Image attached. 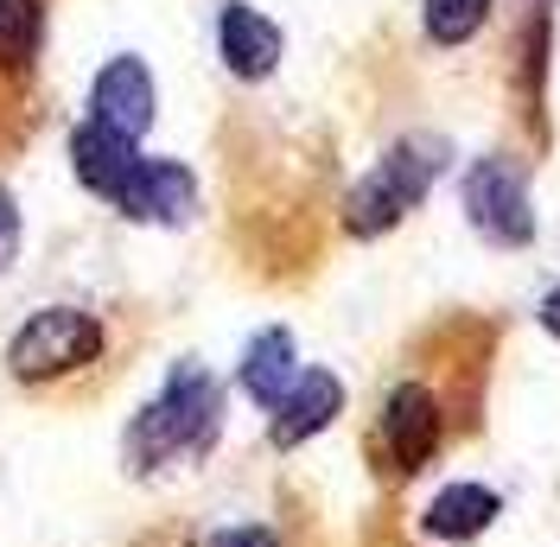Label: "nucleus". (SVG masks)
Listing matches in <instances>:
<instances>
[{
  "label": "nucleus",
  "instance_id": "obj_1",
  "mask_svg": "<svg viewBox=\"0 0 560 547\" xmlns=\"http://www.w3.org/2000/svg\"><path fill=\"white\" fill-rule=\"evenodd\" d=\"M223 427V388L198 370V363H178L166 388L135 414L128 427V465L135 472H153L166 458H185V452H205Z\"/></svg>",
  "mask_w": 560,
  "mask_h": 547
},
{
  "label": "nucleus",
  "instance_id": "obj_2",
  "mask_svg": "<svg viewBox=\"0 0 560 547\" xmlns=\"http://www.w3.org/2000/svg\"><path fill=\"white\" fill-rule=\"evenodd\" d=\"M433 172H440V147H433V140H401V147H388L383 160H376V172H363V185L345 198V230L350 236H383V230H395V223L427 198Z\"/></svg>",
  "mask_w": 560,
  "mask_h": 547
},
{
  "label": "nucleus",
  "instance_id": "obj_3",
  "mask_svg": "<svg viewBox=\"0 0 560 547\" xmlns=\"http://www.w3.org/2000/svg\"><path fill=\"white\" fill-rule=\"evenodd\" d=\"M96 350H103V325H96L90 312L83 306H45L13 331L7 370L20 382H58V376H77L83 363H96Z\"/></svg>",
  "mask_w": 560,
  "mask_h": 547
},
{
  "label": "nucleus",
  "instance_id": "obj_4",
  "mask_svg": "<svg viewBox=\"0 0 560 547\" xmlns=\"http://www.w3.org/2000/svg\"><path fill=\"white\" fill-rule=\"evenodd\" d=\"M465 217H471V230L490 236L497 248H523V242L535 236V210H528L523 166L503 160V153L471 160V172H465Z\"/></svg>",
  "mask_w": 560,
  "mask_h": 547
},
{
  "label": "nucleus",
  "instance_id": "obj_5",
  "mask_svg": "<svg viewBox=\"0 0 560 547\" xmlns=\"http://www.w3.org/2000/svg\"><path fill=\"white\" fill-rule=\"evenodd\" d=\"M440 433H446V414H440V395L427 382H401L383 401V445L401 472H420L440 452Z\"/></svg>",
  "mask_w": 560,
  "mask_h": 547
},
{
  "label": "nucleus",
  "instance_id": "obj_6",
  "mask_svg": "<svg viewBox=\"0 0 560 547\" xmlns=\"http://www.w3.org/2000/svg\"><path fill=\"white\" fill-rule=\"evenodd\" d=\"M90 121L140 140L153 128V70L140 58H108L96 70V83H90Z\"/></svg>",
  "mask_w": 560,
  "mask_h": 547
},
{
  "label": "nucleus",
  "instance_id": "obj_7",
  "mask_svg": "<svg viewBox=\"0 0 560 547\" xmlns=\"http://www.w3.org/2000/svg\"><path fill=\"white\" fill-rule=\"evenodd\" d=\"M115 210L135 217V223H185L198 210V178L178 166V160H140L135 178L121 185Z\"/></svg>",
  "mask_w": 560,
  "mask_h": 547
},
{
  "label": "nucleus",
  "instance_id": "obj_8",
  "mask_svg": "<svg viewBox=\"0 0 560 547\" xmlns=\"http://www.w3.org/2000/svg\"><path fill=\"white\" fill-rule=\"evenodd\" d=\"M338 414H345V382L331 376V370H300L293 388L280 395L268 433H275V445H306L313 433H325Z\"/></svg>",
  "mask_w": 560,
  "mask_h": 547
},
{
  "label": "nucleus",
  "instance_id": "obj_9",
  "mask_svg": "<svg viewBox=\"0 0 560 547\" xmlns=\"http://www.w3.org/2000/svg\"><path fill=\"white\" fill-rule=\"evenodd\" d=\"M70 166H77V178L96 191V198H121V185L135 178L140 166V140L115 135V128H96V121H77V135H70Z\"/></svg>",
  "mask_w": 560,
  "mask_h": 547
},
{
  "label": "nucleus",
  "instance_id": "obj_10",
  "mask_svg": "<svg viewBox=\"0 0 560 547\" xmlns=\"http://www.w3.org/2000/svg\"><path fill=\"white\" fill-rule=\"evenodd\" d=\"M217 51H223V65L236 70L243 83H261V77L280 65V26L268 13L230 0V7L217 13Z\"/></svg>",
  "mask_w": 560,
  "mask_h": 547
},
{
  "label": "nucleus",
  "instance_id": "obj_11",
  "mask_svg": "<svg viewBox=\"0 0 560 547\" xmlns=\"http://www.w3.org/2000/svg\"><path fill=\"white\" fill-rule=\"evenodd\" d=\"M293 376H300V363H293V331L268 325L261 338H248V350H243V395L248 401H261V408L275 414L280 395L293 388Z\"/></svg>",
  "mask_w": 560,
  "mask_h": 547
},
{
  "label": "nucleus",
  "instance_id": "obj_12",
  "mask_svg": "<svg viewBox=\"0 0 560 547\" xmlns=\"http://www.w3.org/2000/svg\"><path fill=\"white\" fill-rule=\"evenodd\" d=\"M497 490L485 484H453V490H440L433 503H427V535H440V542H471V535H485L490 522H497Z\"/></svg>",
  "mask_w": 560,
  "mask_h": 547
},
{
  "label": "nucleus",
  "instance_id": "obj_13",
  "mask_svg": "<svg viewBox=\"0 0 560 547\" xmlns=\"http://www.w3.org/2000/svg\"><path fill=\"white\" fill-rule=\"evenodd\" d=\"M45 38V0H0V70H26Z\"/></svg>",
  "mask_w": 560,
  "mask_h": 547
},
{
  "label": "nucleus",
  "instance_id": "obj_14",
  "mask_svg": "<svg viewBox=\"0 0 560 547\" xmlns=\"http://www.w3.org/2000/svg\"><path fill=\"white\" fill-rule=\"evenodd\" d=\"M490 20V0H420V26L433 45H465Z\"/></svg>",
  "mask_w": 560,
  "mask_h": 547
},
{
  "label": "nucleus",
  "instance_id": "obj_15",
  "mask_svg": "<svg viewBox=\"0 0 560 547\" xmlns=\"http://www.w3.org/2000/svg\"><path fill=\"white\" fill-rule=\"evenodd\" d=\"M20 261V205H13V191L0 185V274Z\"/></svg>",
  "mask_w": 560,
  "mask_h": 547
},
{
  "label": "nucleus",
  "instance_id": "obj_16",
  "mask_svg": "<svg viewBox=\"0 0 560 547\" xmlns=\"http://www.w3.org/2000/svg\"><path fill=\"white\" fill-rule=\"evenodd\" d=\"M210 547H280L268 528H223V535H210Z\"/></svg>",
  "mask_w": 560,
  "mask_h": 547
},
{
  "label": "nucleus",
  "instance_id": "obj_17",
  "mask_svg": "<svg viewBox=\"0 0 560 547\" xmlns=\"http://www.w3.org/2000/svg\"><path fill=\"white\" fill-rule=\"evenodd\" d=\"M541 325H548V331L560 338V287L548 293V300H541Z\"/></svg>",
  "mask_w": 560,
  "mask_h": 547
}]
</instances>
